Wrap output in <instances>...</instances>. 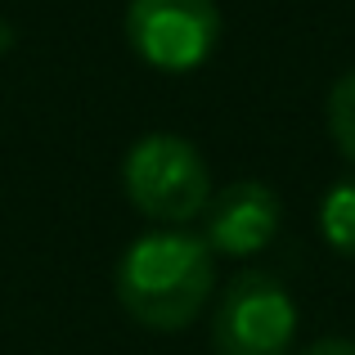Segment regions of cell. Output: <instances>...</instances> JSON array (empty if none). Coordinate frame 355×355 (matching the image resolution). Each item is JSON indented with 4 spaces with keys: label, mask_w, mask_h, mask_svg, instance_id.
<instances>
[{
    "label": "cell",
    "mask_w": 355,
    "mask_h": 355,
    "mask_svg": "<svg viewBox=\"0 0 355 355\" xmlns=\"http://www.w3.org/2000/svg\"><path fill=\"white\" fill-rule=\"evenodd\" d=\"M117 302L135 324L157 333L189 329L211 302L216 288V252L207 239L162 230V234L135 239L117 261Z\"/></svg>",
    "instance_id": "6da1fadb"
},
{
    "label": "cell",
    "mask_w": 355,
    "mask_h": 355,
    "mask_svg": "<svg viewBox=\"0 0 355 355\" xmlns=\"http://www.w3.org/2000/svg\"><path fill=\"white\" fill-rule=\"evenodd\" d=\"M121 184L126 198L135 202V211H144L148 220L162 225H184V220L202 216L211 202V175L202 153L180 135H153L135 139L121 166Z\"/></svg>",
    "instance_id": "7a4b0ae2"
},
{
    "label": "cell",
    "mask_w": 355,
    "mask_h": 355,
    "mask_svg": "<svg viewBox=\"0 0 355 355\" xmlns=\"http://www.w3.org/2000/svg\"><path fill=\"white\" fill-rule=\"evenodd\" d=\"M297 338V302L275 275L248 270L230 279L211 315L216 355H288Z\"/></svg>",
    "instance_id": "3957f363"
},
{
    "label": "cell",
    "mask_w": 355,
    "mask_h": 355,
    "mask_svg": "<svg viewBox=\"0 0 355 355\" xmlns=\"http://www.w3.org/2000/svg\"><path fill=\"white\" fill-rule=\"evenodd\" d=\"M126 41L148 68L193 72L220 41L216 0H130Z\"/></svg>",
    "instance_id": "277c9868"
},
{
    "label": "cell",
    "mask_w": 355,
    "mask_h": 355,
    "mask_svg": "<svg viewBox=\"0 0 355 355\" xmlns=\"http://www.w3.org/2000/svg\"><path fill=\"white\" fill-rule=\"evenodd\" d=\"M207 248L220 257H252L279 234V193L261 180H234L207 202Z\"/></svg>",
    "instance_id": "5b68a950"
},
{
    "label": "cell",
    "mask_w": 355,
    "mask_h": 355,
    "mask_svg": "<svg viewBox=\"0 0 355 355\" xmlns=\"http://www.w3.org/2000/svg\"><path fill=\"white\" fill-rule=\"evenodd\" d=\"M320 230L333 252L355 257V180H342L320 202Z\"/></svg>",
    "instance_id": "8992f818"
},
{
    "label": "cell",
    "mask_w": 355,
    "mask_h": 355,
    "mask_svg": "<svg viewBox=\"0 0 355 355\" xmlns=\"http://www.w3.org/2000/svg\"><path fill=\"white\" fill-rule=\"evenodd\" d=\"M329 135L338 153L355 162V72L338 77V86L329 90Z\"/></svg>",
    "instance_id": "52a82bcc"
},
{
    "label": "cell",
    "mask_w": 355,
    "mask_h": 355,
    "mask_svg": "<svg viewBox=\"0 0 355 355\" xmlns=\"http://www.w3.org/2000/svg\"><path fill=\"white\" fill-rule=\"evenodd\" d=\"M302 355H355V342L351 338H320V342H311Z\"/></svg>",
    "instance_id": "ba28073f"
}]
</instances>
